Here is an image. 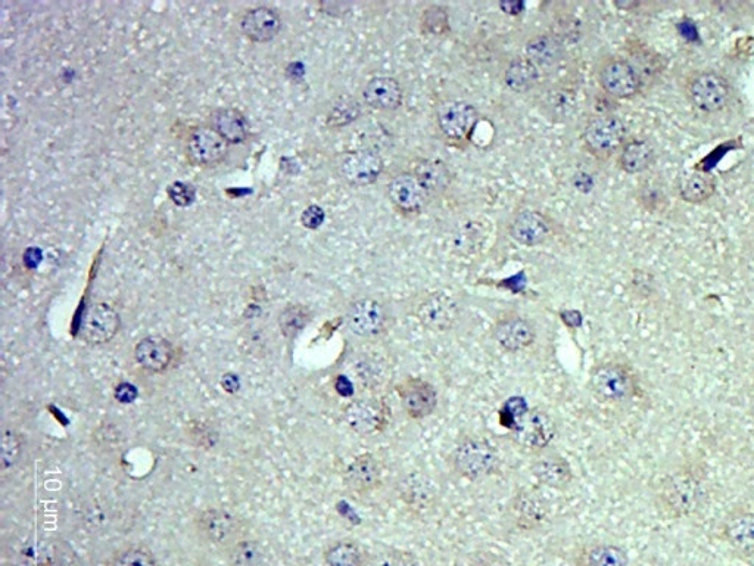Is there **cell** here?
Listing matches in <instances>:
<instances>
[{
	"label": "cell",
	"instance_id": "obj_1",
	"mask_svg": "<svg viewBox=\"0 0 754 566\" xmlns=\"http://www.w3.org/2000/svg\"><path fill=\"white\" fill-rule=\"evenodd\" d=\"M707 496L709 481L704 469L697 465L684 466L660 480L656 505L668 518H688L703 508Z\"/></svg>",
	"mask_w": 754,
	"mask_h": 566
},
{
	"label": "cell",
	"instance_id": "obj_2",
	"mask_svg": "<svg viewBox=\"0 0 754 566\" xmlns=\"http://www.w3.org/2000/svg\"><path fill=\"white\" fill-rule=\"evenodd\" d=\"M684 93L691 107L703 114H721L734 102V89L716 70H696L684 80Z\"/></svg>",
	"mask_w": 754,
	"mask_h": 566
},
{
	"label": "cell",
	"instance_id": "obj_3",
	"mask_svg": "<svg viewBox=\"0 0 754 566\" xmlns=\"http://www.w3.org/2000/svg\"><path fill=\"white\" fill-rule=\"evenodd\" d=\"M590 390L603 403L622 404L640 396L641 388L631 366L610 360L591 370Z\"/></svg>",
	"mask_w": 754,
	"mask_h": 566
},
{
	"label": "cell",
	"instance_id": "obj_4",
	"mask_svg": "<svg viewBox=\"0 0 754 566\" xmlns=\"http://www.w3.org/2000/svg\"><path fill=\"white\" fill-rule=\"evenodd\" d=\"M454 471L464 480L481 481L500 472L501 457L498 450L482 437H464L458 441L451 454Z\"/></svg>",
	"mask_w": 754,
	"mask_h": 566
},
{
	"label": "cell",
	"instance_id": "obj_5",
	"mask_svg": "<svg viewBox=\"0 0 754 566\" xmlns=\"http://www.w3.org/2000/svg\"><path fill=\"white\" fill-rule=\"evenodd\" d=\"M557 435L553 416L541 409H525L514 418L512 440L528 453H544Z\"/></svg>",
	"mask_w": 754,
	"mask_h": 566
},
{
	"label": "cell",
	"instance_id": "obj_6",
	"mask_svg": "<svg viewBox=\"0 0 754 566\" xmlns=\"http://www.w3.org/2000/svg\"><path fill=\"white\" fill-rule=\"evenodd\" d=\"M585 149L598 160H609L626 142V126L618 115L600 114L585 124L582 132Z\"/></svg>",
	"mask_w": 754,
	"mask_h": 566
},
{
	"label": "cell",
	"instance_id": "obj_7",
	"mask_svg": "<svg viewBox=\"0 0 754 566\" xmlns=\"http://www.w3.org/2000/svg\"><path fill=\"white\" fill-rule=\"evenodd\" d=\"M601 89L615 99H631L641 92L643 77L628 59L609 57L601 62L597 71Z\"/></svg>",
	"mask_w": 754,
	"mask_h": 566
},
{
	"label": "cell",
	"instance_id": "obj_8",
	"mask_svg": "<svg viewBox=\"0 0 754 566\" xmlns=\"http://www.w3.org/2000/svg\"><path fill=\"white\" fill-rule=\"evenodd\" d=\"M195 528L202 540L226 550L243 538L241 519L226 509L202 510L196 516Z\"/></svg>",
	"mask_w": 754,
	"mask_h": 566
},
{
	"label": "cell",
	"instance_id": "obj_9",
	"mask_svg": "<svg viewBox=\"0 0 754 566\" xmlns=\"http://www.w3.org/2000/svg\"><path fill=\"white\" fill-rule=\"evenodd\" d=\"M344 419L355 434L370 437L388 428L391 409L382 398H358L345 407Z\"/></svg>",
	"mask_w": 754,
	"mask_h": 566
},
{
	"label": "cell",
	"instance_id": "obj_10",
	"mask_svg": "<svg viewBox=\"0 0 754 566\" xmlns=\"http://www.w3.org/2000/svg\"><path fill=\"white\" fill-rule=\"evenodd\" d=\"M414 316L423 328L432 332H447L454 328L460 307L456 298L447 292L436 291L425 295L414 307Z\"/></svg>",
	"mask_w": 754,
	"mask_h": 566
},
{
	"label": "cell",
	"instance_id": "obj_11",
	"mask_svg": "<svg viewBox=\"0 0 754 566\" xmlns=\"http://www.w3.org/2000/svg\"><path fill=\"white\" fill-rule=\"evenodd\" d=\"M348 328L352 334L361 338H377L388 331L389 316L388 309L375 298H360L352 301L347 310Z\"/></svg>",
	"mask_w": 754,
	"mask_h": 566
},
{
	"label": "cell",
	"instance_id": "obj_12",
	"mask_svg": "<svg viewBox=\"0 0 754 566\" xmlns=\"http://www.w3.org/2000/svg\"><path fill=\"white\" fill-rule=\"evenodd\" d=\"M121 328L120 314L107 303H93L87 307L81 320V340L90 345L108 344L117 337Z\"/></svg>",
	"mask_w": 754,
	"mask_h": 566
},
{
	"label": "cell",
	"instance_id": "obj_13",
	"mask_svg": "<svg viewBox=\"0 0 754 566\" xmlns=\"http://www.w3.org/2000/svg\"><path fill=\"white\" fill-rule=\"evenodd\" d=\"M405 415L414 421L428 418L438 407V393L423 378H407L395 387Z\"/></svg>",
	"mask_w": 754,
	"mask_h": 566
},
{
	"label": "cell",
	"instance_id": "obj_14",
	"mask_svg": "<svg viewBox=\"0 0 754 566\" xmlns=\"http://www.w3.org/2000/svg\"><path fill=\"white\" fill-rule=\"evenodd\" d=\"M388 198L398 213L414 217L423 213L431 197L414 174L404 171L389 180Z\"/></svg>",
	"mask_w": 754,
	"mask_h": 566
},
{
	"label": "cell",
	"instance_id": "obj_15",
	"mask_svg": "<svg viewBox=\"0 0 754 566\" xmlns=\"http://www.w3.org/2000/svg\"><path fill=\"white\" fill-rule=\"evenodd\" d=\"M479 114L469 102L450 101L438 111V127L448 141H467L478 124Z\"/></svg>",
	"mask_w": 754,
	"mask_h": 566
},
{
	"label": "cell",
	"instance_id": "obj_16",
	"mask_svg": "<svg viewBox=\"0 0 754 566\" xmlns=\"http://www.w3.org/2000/svg\"><path fill=\"white\" fill-rule=\"evenodd\" d=\"M385 170L382 157L373 149H358L345 155L339 171L342 179L355 188L373 185Z\"/></svg>",
	"mask_w": 754,
	"mask_h": 566
},
{
	"label": "cell",
	"instance_id": "obj_17",
	"mask_svg": "<svg viewBox=\"0 0 754 566\" xmlns=\"http://www.w3.org/2000/svg\"><path fill=\"white\" fill-rule=\"evenodd\" d=\"M227 152H229V143L211 127H199L193 130L186 142V157L193 166H217L227 157Z\"/></svg>",
	"mask_w": 754,
	"mask_h": 566
},
{
	"label": "cell",
	"instance_id": "obj_18",
	"mask_svg": "<svg viewBox=\"0 0 754 566\" xmlns=\"http://www.w3.org/2000/svg\"><path fill=\"white\" fill-rule=\"evenodd\" d=\"M510 516L517 528L525 531L537 530L550 518V505L535 490L523 488L514 494L509 506Z\"/></svg>",
	"mask_w": 754,
	"mask_h": 566
},
{
	"label": "cell",
	"instance_id": "obj_19",
	"mask_svg": "<svg viewBox=\"0 0 754 566\" xmlns=\"http://www.w3.org/2000/svg\"><path fill=\"white\" fill-rule=\"evenodd\" d=\"M492 335L495 342L507 353H520L534 345L537 340V329L531 320L512 314L495 323Z\"/></svg>",
	"mask_w": 754,
	"mask_h": 566
},
{
	"label": "cell",
	"instance_id": "obj_20",
	"mask_svg": "<svg viewBox=\"0 0 754 566\" xmlns=\"http://www.w3.org/2000/svg\"><path fill=\"white\" fill-rule=\"evenodd\" d=\"M382 482V465L375 454L364 453L355 457L344 472V485L358 496L375 493Z\"/></svg>",
	"mask_w": 754,
	"mask_h": 566
},
{
	"label": "cell",
	"instance_id": "obj_21",
	"mask_svg": "<svg viewBox=\"0 0 754 566\" xmlns=\"http://www.w3.org/2000/svg\"><path fill=\"white\" fill-rule=\"evenodd\" d=\"M398 494L404 505L413 512H428L438 503V490L423 472L404 475L398 484Z\"/></svg>",
	"mask_w": 754,
	"mask_h": 566
},
{
	"label": "cell",
	"instance_id": "obj_22",
	"mask_svg": "<svg viewBox=\"0 0 754 566\" xmlns=\"http://www.w3.org/2000/svg\"><path fill=\"white\" fill-rule=\"evenodd\" d=\"M133 356L137 366L145 372L162 373L173 365L176 348L167 338L152 335L137 342Z\"/></svg>",
	"mask_w": 754,
	"mask_h": 566
},
{
	"label": "cell",
	"instance_id": "obj_23",
	"mask_svg": "<svg viewBox=\"0 0 754 566\" xmlns=\"http://www.w3.org/2000/svg\"><path fill=\"white\" fill-rule=\"evenodd\" d=\"M239 26L246 39L254 43H267L282 29V18L270 6H255L242 15Z\"/></svg>",
	"mask_w": 754,
	"mask_h": 566
},
{
	"label": "cell",
	"instance_id": "obj_24",
	"mask_svg": "<svg viewBox=\"0 0 754 566\" xmlns=\"http://www.w3.org/2000/svg\"><path fill=\"white\" fill-rule=\"evenodd\" d=\"M513 241L523 247L544 244L551 235V225L544 214L535 210H522L513 217L509 226Z\"/></svg>",
	"mask_w": 754,
	"mask_h": 566
},
{
	"label": "cell",
	"instance_id": "obj_25",
	"mask_svg": "<svg viewBox=\"0 0 754 566\" xmlns=\"http://www.w3.org/2000/svg\"><path fill=\"white\" fill-rule=\"evenodd\" d=\"M531 472L535 480L553 490L569 487L573 480L572 466L569 460L557 453H539L532 462Z\"/></svg>",
	"mask_w": 754,
	"mask_h": 566
},
{
	"label": "cell",
	"instance_id": "obj_26",
	"mask_svg": "<svg viewBox=\"0 0 754 566\" xmlns=\"http://www.w3.org/2000/svg\"><path fill=\"white\" fill-rule=\"evenodd\" d=\"M722 536L735 552L744 556H754V512H732L722 525Z\"/></svg>",
	"mask_w": 754,
	"mask_h": 566
},
{
	"label": "cell",
	"instance_id": "obj_27",
	"mask_svg": "<svg viewBox=\"0 0 754 566\" xmlns=\"http://www.w3.org/2000/svg\"><path fill=\"white\" fill-rule=\"evenodd\" d=\"M363 99L373 110L395 111L403 105V86L394 77H373L364 87Z\"/></svg>",
	"mask_w": 754,
	"mask_h": 566
},
{
	"label": "cell",
	"instance_id": "obj_28",
	"mask_svg": "<svg viewBox=\"0 0 754 566\" xmlns=\"http://www.w3.org/2000/svg\"><path fill=\"white\" fill-rule=\"evenodd\" d=\"M410 173L416 176L429 197L444 194L453 182V174L447 164L436 158H416L411 163Z\"/></svg>",
	"mask_w": 754,
	"mask_h": 566
},
{
	"label": "cell",
	"instance_id": "obj_29",
	"mask_svg": "<svg viewBox=\"0 0 754 566\" xmlns=\"http://www.w3.org/2000/svg\"><path fill=\"white\" fill-rule=\"evenodd\" d=\"M210 127L229 145H241L249 138L248 120L236 108H218L210 115Z\"/></svg>",
	"mask_w": 754,
	"mask_h": 566
},
{
	"label": "cell",
	"instance_id": "obj_30",
	"mask_svg": "<svg viewBox=\"0 0 754 566\" xmlns=\"http://www.w3.org/2000/svg\"><path fill=\"white\" fill-rule=\"evenodd\" d=\"M657 154L654 146L646 139H631L619 151L620 170L628 174L647 173L656 163Z\"/></svg>",
	"mask_w": 754,
	"mask_h": 566
},
{
	"label": "cell",
	"instance_id": "obj_31",
	"mask_svg": "<svg viewBox=\"0 0 754 566\" xmlns=\"http://www.w3.org/2000/svg\"><path fill=\"white\" fill-rule=\"evenodd\" d=\"M716 180L706 171H690L679 179L678 194L688 204H703L715 195Z\"/></svg>",
	"mask_w": 754,
	"mask_h": 566
},
{
	"label": "cell",
	"instance_id": "obj_32",
	"mask_svg": "<svg viewBox=\"0 0 754 566\" xmlns=\"http://www.w3.org/2000/svg\"><path fill=\"white\" fill-rule=\"evenodd\" d=\"M526 58L537 67H553L565 55V48L559 37L553 34H538L528 40L525 46Z\"/></svg>",
	"mask_w": 754,
	"mask_h": 566
},
{
	"label": "cell",
	"instance_id": "obj_33",
	"mask_svg": "<svg viewBox=\"0 0 754 566\" xmlns=\"http://www.w3.org/2000/svg\"><path fill=\"white\" fill-rule=\"evenodd\" d=\"M539 80V70L534 62L528 58H516L510 62L504 73V83L510 90L516 93H526L532 89Z\"/></svg>",
	"mask_w": 754,
	"mask_h": 566
},
{
	"label": "cell",
	"instance_id": "obj_34",
	"mask_svg": "<svg viewBox=\"0 0 754 566\" xmlns=\"http://www.w3.org/2000/svg\"><path fill=\"white\" fill-rule=\"evenodd\" d=\"M637 199L641 207L650 214L665 213L669 205L668 192L656 174L641 180L637 189Z\"/></svg>",
	"mask_w": 754,
	"mask_h": 566
},
{
	"label": "cell",
	"instance_id": "obj_35",
	"mask_svg": "<svg viewBox=\"0 0 754 566\" xmlns=\"http://www.w3.org/2000/svg\"><path fill=\"white\" fill-rule=\"evenodd\" d=\"M324 561L327 566H366L369 555L357 541L341 540L326 550Z\"/></svg>",
	"mask_w": 754,
	"mask_h": 566
},
{
	"label": "cell",
	"instance_id": "obj_36",
	"mask_svg": "<svg viewBox=\"0 0 754 566\" xmlns=\"http://www.w3.org/2000/svg\"><path fill=\"white\" fill-rule=\"evenodd\" d=\"M581 566H629L625 550L613 544H591L581 553Z\"/></svg>",
	"mask_w": 754,
	"mask_h": 566
},
{
	"label": "cell",
	"instance_id": "obj_37",
	"mask_svg": "<svg viewBox=\"0 0 754 566\" xmlns=\"http://www.w3.org/2000/svg\"><path fill=\"white\" fill-rule=\"evenodd\" d=\"M311 310L308 307L302 306V304H291V306L285 307L279 314V328L282 331V335L288 340H294L297 338L308 323L311 322Z\"/></svg>",
	"mask_w": 754,
	"mask_h": 566
},
{
	"label": "cell",
	"instance_id": "obj_38",
	"mask_svg": "<svg viewBox=\"0 0 754 566\" xmlns=\"http://www.w3.org/2000/svg\"><path fill=\"white\" fill-rule=\"evenodd\" d=\"M226 552L232 566H263L266 559L261 544L245 537L230 546Z\"/></svg>",
	"mask_w": 754,
	"mask_h": 566
},
{
	"label": "cell",
	"instance_id": "obj_39",
	"mask_svg": "<svg viewBox=\"0 0 754 566\" xmlns=\"http://www.w3.org/2000/svg\"><path fill=\"white\" fill-rule=\"evenodd\" d=\"M108 566H160L154 553L145 544H132L118 550L109 559Z\"/></svg>",
	"mask_w": 754,
	"mask_h": 566
},
{
	"label": "cell",
	"instance_id": "obj_40",
	"mask_svg": "<svg viewBox=\"0 0 754 566\" xmlns=\"http://www.w3.org/2000/svg\"><path fill=\"white\" fill-rule=\"evenodd\" d=\"M420 29L425 36L441 37L450 31V17L444 6L431 5L420 17Z\"/></svg>",
	"mask_w": 754,
	"mask_h": 566
},
{
	"label": "cell",
	"instance_id": "obj_41",
	"mask_svg": "<svg viewBox=\"0 0 754 566\" xmlns=\"http://www.w3.org/2000/svg\"><path fill=\"white\" fill-rule=\"evenodd\" d=\"M360 115L361 107L355 99L341 98L327 114L326 124L333 129H341L354 123Z\"/></svg>",
	"mask_w": 754,
	"mask_h": 566
},
{
	"label": "cell",
	"instance_id": "obj_42",
	"mask_svg": "<svg viewBox=\"0 0 754 566\" xmlns=\"http://www.w3.org/2000/svg\"><path fill=\"white\" fill-rule=\"evenodd\" d=\"M23 454V441L14 429H5L2 434V449H0V468L8 472L14 468Z\"/></svg>",
	"mask_w": 754,
	"mask_h": 566
},
{
	"label": "cell",
	"instance_id": "obj_43",
	"mask_svg": "<svg viewBox=\"0 0 754 566\" xmlns=\"http://www.w3.org/2000/svg\"><path fill=\"white\" fill-rule=\"evenodd\" d=\"M355 375L364 387L375 388L388 379V368L376 360L364 359L355 366Z\"/></svg>",
	"mask_w": 754,
	"mask_h": 566
},
{
	"label": "cell",
	"instance_id": "obj_44",
	"mask_svg": "<svg viewBox=\"0 0 754 566\" xmlns=\"http://www.w3.org/2000/svg\"><path fill=\"white\" fill-rule=\"evenodd\" d=\"M370 566H419L417 559L410 552L400 549H383L370 558Z\"/></svg>",
	"mask_w": 754,
	"mask_h": 566
},
{
	"label": "cell",
	"instance_id": "obj_45",
	"mask_svg": "<svg viewBox=\"0 0 754 566\" xmlns=\"http://www.w3.org/2000/svg\"><path fill=\"white\" fill-rule=\"evenodd\" d=\"M167 195L170 201L177 207H189L195 202L196 189L192 183L188 182H173L167 188Z\"/></svg>",
	"mask_w": 754,
	"mask_h": 566
},
{
	"label": "cell",
	"instance_id": "obj_46",
	"mask_svg": "<svg viewBox=\"0 0 754 566\" xmlns=\"http://www.w3.org/2000/svg\"><path fill=\"white\" fill-rule=\"evenodd\" d=\"M324 220H326V213H324L323 208L319 207V205H310V207L305 208L301 216L302 226L310 230L319 229L323 225Z\"/></svg>",
	"mask_w": 754,
	"mask_h": 566
},
{
	"label": "cell",
	"instance_id": "obj_47",
	"mask_svg": "<svg viewBox=\"0 0 754 566\" xmlns=\"http://www.w3.org/2000/svg\"><path fill=\"white\" fill-rule=\"evenodd\" d=\"M469 566H509V564L503 556L484 550L473 555Z\"/></svg>",
	"mask_w": 754,
	"mask_h": 566
},
{
	"label": "cell",
	"instance_id": "obj_48",
	"mask_svg": "<svg viewBox=\"0 0 754 566\" xmlns=\"http://www.w3.org/2000/svg\"><path fill=\"white\" fill-rule=\"evenodd\" d=\"M115 398L120 403H133L137 398V390L135 385L129 384V382H123L115 388Z\"/></svg>",
	"mask_w": 754,
	"mask_h": 566
},
{
	"label": "cell",
	"instance_id": "obj_49",
	"mask_svg": "<svg viewBox=\"0 0 754 566\" xmlns=\"http://www.w3.org/2000/svg\"><path fill=\"white\" fill-rule=\"evenodd\" d=\"M500 9H503L507 15H519L525 9V3L520 2V0H513V2L512 0H504L500 3Z\"/></svg>",
	"mask_w": 754,
	"mask_h": 566
},
{
	"label": "cell",
	"instance_id": "obj_50",
	"mask_svg": "<svg viewBox=\"0 0 754 566\" xmlns=\"http://www.w3.org/2000/svg\"><path fill=\"white\" fill-rule=\"evenodd\" d=\"M587 182L593 183V180H591L590 176H587V174H576L575 179H573V185H575V188L581 192L590 191L591 188H588Z\"/></svg>",
	"mask_w": 754,
	"mask_h": 566
}]
</instances>
